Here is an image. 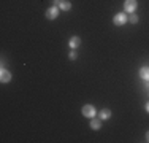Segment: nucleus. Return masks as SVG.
<instances>
[{
    "mask_svg": "<svg viewBox=\"0 0 149 143\" xmlns=\"http://www.w3.org/2000/svg\"><path fill=\"white\" fill-rule=\"evenodd\" d=\"M125 22H129V18H127L124 13H118L114 18H113V24H114V26H124Z\"/></svg>",
    "mask_w": 149,
    "mask_h": 143,
    "instance_id": "1",
    "label": "nucleus"
},
{
    "mask_svg": "<svg viewBox=\"0 0 149 143\" xmlns=\"http://www.w3.org/2000/svg\"><path fill=\"white\" fill-rule=\"evenodd\" d=\"M136 6H138V2H136V0H125V2H124V10H125L127 13L136 11Z\"/></svg>",
    "mask_w": 149,
    "mask_h": 143,
    "instance_id": "2",
    "label": "nucleus"
},
{
    "mask_svg": "<svg viewBox=\"0 0 149 143\" xmlns=\"http://www.w3.org/2000/svg\"><path fill=\"white\" fill-rule=\"evenodd\" d=\"M81 113L86 118H95V114H97V111H95V108L92 105H84L83 110H81Z\"/></svg>",
    "mask_w": 149,
    "mask_h": 143,
    "instance_id": "3",
    "label": "nucleus"
},
{
    "mask_svg": "<svg viewBox=\"0 0 149 143\" xmlns=\"http://www.w3.org/2000/svg\"><path fill=\"white\" fill-rule=\"evenodd\" d=\"M59 11H60V10H59V6H54V5H52L51 8H48V10H46V14H45V16H46V19H56V18L59 16Z\"/></svg>",
    "mask_w": 149,
    "mask_h": 143,
    "instance_id": "4",
    "label": "nucleus"
},
{
    "mask_svg": "<svg viewBox=\"0 0 149 143\" xmlns=\"http://www.w3.org/2000/svg\"><path fill=\"white\" fill-rule=\"evenodd\" d=\"M0 81H2V83H8V81H11V73H10L6 69H2V72H0Z\"/></svg>",
    "mask_w": 149,
    "mask_h": 143,
    "instance_id": "5",
    "label": "nucleus"
},
{
    "mask_svg": "<svg viewBox=\"0 0 149 143\" xmlns=\"http://www.w3.org/2000/svg\"><path fill=\"white\" fill-rule=\"evenodd\" d=\"M79 45H81V38H79V37H76V35H73V37L68 40V46H70L72 49H76Z\"/></svg>",
    "mask_w": 149,
    "mask_h": 143,
    "instance_id": "6",
    "label": "nucleus"
},
{
    "mask_svg": "<svg viewBox=\"0 0 149 143\" xmlns=\"http://www.w3.org/2000/svg\"><path fill=\"white\" fill-rule=\"evenodd\" d=\"M91 127L94 129V130H100V129H102L100 118H91Z\"/></svg>",
    "mask_w": 149,
    "mask_h": 143,
    "instance_id": "7",
    "label": "nucleus"
},
{
    "mask_svg": "<svg viewBox=\"0 0 149 143\" xmlns=\"http://www.w3.org/2000/svg\"><path fill=\"white\" fill-rule=\"evenodd\" d=\"M111 110H108V108H103V110H100V111H98V118H100V119H109V118H111Z\"/></svg>",
    "mask_w": 149,
    "mask_h": 143,
    "instance_id": "8",
    "label": "nucleus"
},
{
    "mask_svg": "<svg viewBox=\"0 0 149 143\" xmlns=\"http://www.w3.org/2000/svg\"><path fill=\"white\" fill-rule=\"evenodd\" d=\"M140 76L143 78L144 81H149V67H141V70H140Z\"/></svg>",
    "mask_w": 149,
    "mask_h": 143,
    "instance_id": "9",
    "label": "nucleus"
},
{
    "mask_svg": "<svg viewBox=\"0 0 149 143\" xmlns=\"http://www.w3.org/2000/svg\"><path fill=\"white\" fill-rule=\"evenodd\" d=\"M72 8V3L68 2V0H62L59 5V10H62V11H68V10Z\"/></svg>",
    "mask_w": 149,
    "mask_h": 143,
    "instance_id": "10",
    "label": "nucleus"
},
{
    "mask_svg": "<svg viewBox=\"0 0 149 143\" xmlns=\"http://www.w3.org/2000/svg\"><path fill=\"white\" fill-rule=\"evenodd\" d=\"M138 21H140L138 14H135V13H130V14H129V22H130V24H136Z\"/></svg>",
    "mask_w": 149,
    "mask_h": 143,
    "instance_id": "11",
    "label": "nucleus"
},
{
    "mask_svg": "<svg viewBox=\"0 0 149 143\" xmlns=\"http://www.w3.org/2000/svg\"><path fill=\"white\" fill-rule=\"evenodd\" d=\"M68 57H70V59H72V60H74V59H76V57H78L76 51H74V49H72V51H70V54H68Z\"/></svg>",
    "mask_w": 149,
    "mask_h": 143,
    "instance_id": "12",
    "label": "nucleus"
},
{
    "mask_svg": "<svg viewBox=\"0 0 149 143\" xmlns=\"http://www.w3.org/2000/svg\"><path fill=\"white\" fill-rule=\"evenodd\" d=\"M60 2H62V0H52V5H54V6H59Z\"/></svg>",
    "mask_w": 149,
    "mask_h": 143,
    "instance_id": "13",
    "label": "nucleus"
},
{
    "mask_svg": "<svg viewBox=\"0 0 149 143\" xmlns=\"http://www.w3.org/2000/svg\"><path fill=\"white\" fill-rule=\"evenodd\" d=\"M146 142H149V130L146 132Z\"/></svg>",
    "mask_w": 149,
    "mask_h": 143,
    "instance_id": "14",
    "label": "nucleus"
},
{
    "mask_svg": "<svg viewBox=\"0 0 149 143\" xmlns=\"http://www.w3.org/2000/svg\"><path fill=\"white\" fill-rule=\"evenodd\" d=\"M146 111H148V113H149V102H148V103H146Z\"/></svg>",
    "mask_w": 149,
    "mask_h": 143,
    "instance_id": "15",
    "label": "nucleus"
},
{
    "mask_svg": "<svg viewBox=\"0 0 149 143\" xmlns=\"http://www.w3.org/2000/svg\"><path fill=\"white\" fill-rule=\"evenodd\" d=\"M144 86H146V89H149V81H146V84H144Z\"/></svg>",
    "mask_w": 149,
    "mask_h": 143,
    "instance_id": "16",
    "label": "nucleus"
}]
</instances>
